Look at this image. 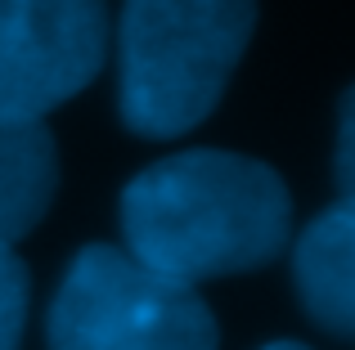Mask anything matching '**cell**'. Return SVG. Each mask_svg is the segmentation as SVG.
I'll use <instances>...</instances> for the list:
<instances>
[{"instance_id": "4", "label": "cell", "mask_w": 355, "mask_h": 350, "mask_svg": "<svg viewBox=\"0 0 355 350\" xmlns=\"http://www.w3.org/2000/svg\"><path fill=\"white\" fill-rule=\"evenodd\" d=\"M108 54L104 0H0V122H41Z\"/></svg>"}, {"instance_id": "7", "label": "cell", "mask_w": 355, "mask_h": 350, "mask_svg": "<svg viewBox=\"0 0 355 350\" xmlns=\"http://www.w3.org/2000/svg\"><path fill=\"white\" fill-rule=\"evenodd\" d=\"M27 265L14 247L0 243V350H18L27 324Z\"/></svg>"}, {"instance_id": "3", "label": "cell", "mask_w": 355, "mask_h": 350, "mask_svg": "<svg viewBox=\"0 0 355 350\" xmlns=\"http://www.w3.org/2000/svg\"><path fill=\"white\" fill-rule=\"evenodd\" d=\"M45 337L50 350H216V319L193 283L90 243L54 292Z\"/></svg>"}, {"instance_id": "9", "label": "cell", "mask_w": 355, "mask_h": 350, "mask_svg": "<svg viewBox=\"0 0 355 350\" xmlns=\"http://www.w3.org/2000/svg\"><path fill=\"white\" fill-rule=\"evenodd\" d=\"M261 350H306L302 342H270V346H261Z\"/></svg>"}, {"instance_id": "5", "label": "cell", "mask_w": 355, "mask_h": 350, "mask_svg": "<svg viewBox=\"0 0 355 350\" xmlns=\"http://www.w3.org/2000/svg\"><path fill=\"white\" fill-rule=\"evenodd\" d=\"M293 279L306 315L338 337H355V198L333 202L302 229Z\"/></svg>"}, {"instance_id": "2", "label": "cell", "mask_w": 355, "mask_h": 350, "mask_svg": "<svg viewBox=\"0 0 355 350\" xmlns=\"http://www.w3.org/2000/svg\"><path fill=\"white\" fill-rule=\"evenodd\" d=\"M257 0H126L117 108L144 140H175L220 104L252 41Z\"/></svg>"}, {"instance_id": "6", "label": "cell", "mask_w": 355, "mask_h": 350, "mask_svg": "<svg viewBox=\"0 0 355 350\" xmlns=\"http://www.w3.org/2000/svg\"><path fill=\"white\" fill-rule=\"evenodd\" d=\"M59 153L45 122H0V243L27 238L54 202Z\"/></svg>"}, {"instance_id": "8", "label": "cell", "mask_w": 355, "mask_h": 350, "mask_svg": "<svg viewBox=\"0 0 355 350\" xmlns=\"http://www.w3.org/2000/svg\"><path fill=\"white\" fill-rule=\"evenodd\" d=\"M338 184L342 198H355V86L342 99V122H338Z\"/></svg>"}, {"instance_id": "1", "label": "cell", "mask_w": 355, "mask_h": 350, "mask_svg": "<svg viewBox=\"0 0 355 350\" xmlns=\"http://www.w3.org/2000/svg\"><path fill=\"white\" fill-rule=\"evenodd\" d=\"M121 234L135 261L198 288L275 261L293 234V202L266 162L189 149L126 184Z\"/></svg>"}]
</instances>
